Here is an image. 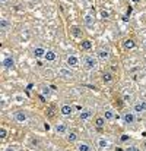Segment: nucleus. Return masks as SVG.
Instances as JSON below:
<instances>
[{
	"mask_svg": "<svg viewBox=\"0 0 146 151\" xmlns=\"http://www.w3.org/2000/svg\"><path fill=\"white\" fill-rule=\"evenodd\" d=\"M133 111H136V113H142V111H146V110H145V106H143V101H142V103H136V104L133 106Z\"/></svg>",
	"mask_w": 146,
	"mask_h": 151,
	"instance_id": "obj_18",
	"label": "nucleus"
},
{
	"mask_svg": "<svg viewBox=\"0 0 146 151\" xmlns=\"http://www.w3.org/2000/svg\"><path fill=\"white\" fill-rule=\"evenodd\" d=\"M124 151H135V145H130V147H127Z\"/></svg>",
	"mask_w": 146,
	"mask_h": 151,
	"instance_id": "obj_32",
	"label": "nucleus"
},
{
	"mask_svg": "<svg viewBox=\"0 0 146 151\" xmlns=\"http://www.w3.org/2000/svg\"><path fill=\"white\" fill-rule=\"evenodd\" d=\"M78 151H91V145L88 142L82 141V142L78 144Z\"/></svg>",
	"mask_w": 146,
	"mask_h": 151,
	"instance_id": "obj_17",
	"label": "nucleus"
},
{
	"mask_svg": "<svg viewBox=\"0 0 146 151\" xmlns=\"http://www.w3.org/2000/svg\"><path fill=\"white\" fill-rule=\"evenodd\" d=\"M6 1H7V0H0V3H6Z\"/></svg>",
	"mask_w": 146,
	"mask_h": 151,
	"instance_id": "obj_36",
	"label": "nucleus"
},
{
	"mask_svg": "<svg viewBox=\"0 0 146 151\" xmlns=\"http://www.w3.org/2000/svg\"><path fill=\"white\" fill-rule=\"evenodd\" d=\"M101 16H102V18H105V19H107V18H108V16H110V13H108V12H107V10H101Z\"/></svg>",
	"mask_w": 146,
	"mask_h": 151,
	"instance_id": "obj_28",
	"label": "nucleus"
},
{
	"mask_svg": "<svg viewBox=\"0 0 146 151\" xmlns=\"http://www.w3.org/2000/svg\"><path fill=\"white\" fill-rule=\"evenodd\" d=\"M56 57H57V56H56V53H54V51L47 50V54H46V57H44V59H46L47 62H54V60H56Z\"/></svg>",
	"mask_w": 146,
	"mask_h": 151,
	"instance_id": "obj_20",
	"label": "nucleus"
},
{
	"mask_svg": "<svg viewBox=\"0 0 146 151\" xmlns=\"http://www.w3.org/2000/svg\"><path fill=\"white\" fill-rule=\"evenodd\" d=\"M54 131H56L58 135H66V134H67V126H66L64 123H57V125L54 126Z\"/></svg>",
	"mask_w": 146,
	"mask_h": 151,
	"instance_id": "obj_11",
	"label": "nucleus"
},
{
	"mask_svg": "<svg viewBox=\"0 0 146 151\" xmlns=\"http://www.w3.org/2000/svg\"><path fill=\"white\" fill-rule=\"evenodd\" d=\"M135 46H136V43L133 41V40H124L123 41V47L126 49V50H132V49H135Z\"/></svg>",
	"mask_w": 146,
	"mask_h": 151,
	"instance_id": "obj_16",
	"label": "nucleus"
},
{
	"mask_svg": "<svg viewBox=\"0 0 146 151\" xmlns=\"http://www.w3.org/2000/svg\"><path fill=\"white\" fill-rule=\"evenodd\" d=\"M104 117H105L107 122L114 120V119H115V113H114V110H111V109H105V111H104Z\"/></svg>",
	"mask_w": 146,
	"mask_h": 151,
	"instance_id": "obj_12",
	"label": "nucleus"
},
{
	"mask_svg": "<svg viewBox=\"0 0 146 151\" xmlns=\"http://www.w3.org/2000/svg\"><path fill=\"white\" fill-rule=\"evenodd\" d=\"M80 47H82V50H91L92 49V43L89 40H83L80 43Z\"/></svg>",
	"mask_w": 146,
	"mask_h": 151,
	"instance_id": "obj_21",
	"label": "nucleus"
},
{
	"mask_svg": "<svg viewBox=\"0 0 146 151\" xmlns=\"http://www.w3.org/2000/svg\"><path fill=\"white\" fill-rule=\"evenodd\" d=\"M91 116H92V110H89V109H85V110H82L79 113V119L80 120H88Z\"/></svg>",
	"mask_w": 146,
	"mask_h": 151,
	"instance_id": "obj_14",
	"label": "nucleus"
},
{
	"mask_svg": "<svg viewBox=\"0 0 146 151\" xmlns=\"http://www.w3.org/2000/svg\"><path fill=\"white\" fill-rule=\"evenodd\" d=\"M60 113H61L63 116H70V114L73 113V107H72L70 104H63L61 109H60Z\"/></svg>",
	"mask_w": 146,
	"mask_h": 151,
	"instance_id": "obj_10",
	"label": "nucleus"
},
{
	"mask_svg": "<svg viewBox=\"0 0 146 151\" xmlns=\"http://www.w3.org/2000/svg\"><path fill=\"white\" fill-rule=\"evenodd\" d=\"M102 79H104V82H111L113 81V75L111 73H104Z\"/></svg>",
	"mask_w": 146,
	"mask_h": 151,
	"instance_id": "obj_25",
	"label": "nucleus"
},
{
	"mask_svg": "<svg viewBox=\"0 0 146 151\" xmlns=\"http://www.w3.org/2000/svg\"><path fill=\"white\" fill-rule=\"evenodd\" d=\"M143 148H145V151H146V141L143 142Z\"/></svg>",
	"mask_w": 146,
	"mask_h": 151,
	"instance_id": "obj_34",
	"label": "nucleus"
},
{
	"mask_svg": "<svg viewBox=\"0 0 146 151\" xmlns=\"http://www.w3.org/2000/svg\"><path fill=\"white\" fill-rule=\"evenodd\" d=\"M13 99H15V103H18V104H24L25 103V97L22 94H16Z\"/></svg>",
	"mask_w": 146,
	"mask_h": 151,
	"instance_id": "obj_24",
	"label": "nucleus"
},
{
	"mask_svg": "<svg viewBox=\"0 0 146 151\" xmlns=\"http://www.w3.org/2000/svg\"><path fill=\"white\" fill-rule=\"evenodd\" d=\"M32 54H34L35 59H44L46 54H47V50H46L44 47H35L34 51H32Z\"/></svg>",
	"mask_w": 146,
	"mask_h": 151,
	"instance_id": "obj_8",
	"label": "nucleus"
},
{
	"mask_svg": "<svg viewBox=\"0 0 146 151\" xmlns=\"http://www.w3.org/2000/svg\"><path fill=\"white\" fill-rule=\"evenodd\" d=\"M66 139L69 141V142H78V139H79V137H78V134L75 132V131H70V132H67L66 134Z\"/></svg>",
	"mask_w": 146,
	"mask_h": 151,
	"instance_id": "obj_13",
	"label": "nucleus"
},
{
	"mask_svg": "<svg viewBox=\"0 0 146 151\" xmlns=\"http://www.w3.org/2000/svg\"><path fill=\"white\" fill-rule=\"evenodd\" d=\"M105 122H107V120H105V117H104V116H99V117L95 119V125H97L98 128H102V126L105 125Z\"/></svg>",
	"mask_w": 146,
	"mask_h": 151,
	"instance_id": "obj_22",
	"label": "nucleus"
},
{
	"mask_svg": "<svg viewBox=\"0 0 146 151\" xmlns=\"http://www.w3.org/2000/svg\"><path fill=\"white\" fill-rule=\"evenodd\" d=\"M129 138H130V137H129V135H123V137H121V138H120V139H121V141H123V142H124V141H127V139H129Z\"/></svg>",
	"mask_w": 146,
	"mask_h": 151,
	"instance_id": "obj_30",
	"label": "nucleus"
},
{
	"mask_svg": "<svg viewBox=\"0 0 146 151\" xmlns=\"http://www.w3.org/2000/svg\"><path fill=\"white\" fill-rule=\"evenodd\" d=\"M6 137H7V131H6V128H3V126H1V128H0V138H1V139H4Z\"/></svg>",
	"mask_w": 146,
	"mask_h": 151,
	"instance_id": "obj_26",
	"label": "nucleus"
},
{
	"mask_svg": "<svg viewBox=\"0 0 146 151\" xmlns=\"http://www.w3.org/2000/svg\"><path fill=\"white\" fill-rule=\"evenodd\" d=\"M13 119H15L18 123H26V120H28V114H26V111H24V110H18V111H15Z\"/></svg>",
	"mask_w": 146,
	"mask_h": 151,
	"instance_id": "obj_3",
	"label": "nucleus"
},
{
	"mask_svg": "<svg viewBox=\"0 0 146 151\" xmlns=\"http://www.w3.org/2000/svg\"><path fill=\"white\" fill-rule=\"evenodd\" d=\"M97 57H98V60H101V62H107L108 59H110V50L105 47H101V49H98L97 51Z\"/></svg>",
	"mask_w": 146,
	"mask_h": 151,
	"instance_id": "obj_4",
	"label": "nucleus"
},
{
	"mask_svg": "<svg viewBox=\"0 0 146 151\" xmlns=\"http://www.w3.org/2000/svg\"><path fill=\"white\" fill-rule=\"evenodd\" d=\"M44 129H46V131H50V129H51V128H50V125H48V123H44Z\"/></svg>",
	"mask_w": 146,
	"mask_h": 151,
	"instance_id": "obj_33",
	"label": "nucleus"
},
{
	"mask_svg": "<svg viewBox=\"0 0 146 151\" xmlns=\"http://www.w3.org/2000/svg\"><path fill=\"white\" fill-rule=\"evenodd\" d=\"M132 1H133V3H137V1H140V0H132Z\"/></svg>",
	"mask_w": 146,
	"mask_h": 151,
	"instance_id": "obj_35",
	"label": "nucleus"
},
{
	"mask_svg": "<svg viewBox=\"0 0 146 151\" xmlns=\"http://www.w3.org/2000/svg\"><path fill=\"white\" fill-rule=\"evenodd\" d=\"M9 25H10V24H9V21H7V19H4V18H1V19H0V28H1V29H7V28H9Z\"/></svg>",
	"mask_w": 146,
	"mask_h": 151,
	"instance_id": "obj_23",
	"label": "nucleus"
},
{
	"mask_svg": "<svg viewBox=\"0 0 146 151\" xmlns=\"http://www.w3.org/2000/svg\"><path fill=\"white\" fill-rule=\"evenodd\" d=\"M41 93H43V96H47V97H48L50 96V87H46V85H44V87L41 88Z\"/></svg>",
	"mask_w": 146,
	"mask_h": 151,
	"instance_id": "obj_27",
	"label": "nucleus"
},
{
	"mask_svg": "<svg viewBox=\"0 0 146 151\" xmlns=\"http://www.w3.org/2000/svg\"><path fill=\"white\" fill-rule=\"evenodd\" d=\"M1 65H3L4 69H13V68H15V59H13L12 56H6V57L3 59Z\"/></svg>",
	"mask_w": 146,
	"mask_h": 151,
	"instance_id": "obj_7",
	"label": "nucleus"
},
{
	"mask_svg": "<svg viewBox=\"0 0 146 151\" xmlns=\"http://www.w3.org/2000/svg\"><path fill=\"white\" fill-rule=\"evenodd\" d=\"M4 151H18V150H16V148H13V147H6Z\"/></svg>",
	"mask_w": 146,
	"mask_h": 151,
	"instance_id": "obj_31",
	"label": "nucleus"
},
{
	"mask_svg": "<svg viewBox=\"0 0 146 151\" xmlns=\"http://www.w3.org/2000/svg\"><path fill=\"white\" fill-rule=\"evenodd\" d=\"M83 21H85V25H88V27H92L95 24V18H94L92 13H86L85 18H83Z\"/></svg>",
	"mask_w": 146,
	"mask_h": 151,
	"instance_id": "obj_15",
	"label": "nucleus"
},
{
	"mask_svg": "<svg viewBox=\"0 0 146 151\" xmlns=\"http://www.w3.org/2000/svg\"><path fill=\"white\" fill-rule=\"evenodd\" d=\"M123 99H124V101H126V103H130V101H132V96H130V94H126Z\"/></svg>",
	"mask_w": 146,
	"mask_h": 151,
	"instance_id": "obj_29",
	"label": "nucleus"
},
{
	"mask_svg": "<svg viewBox=\"0 0 146 151\" xmlns=\"http://www.w3.org/2000/svg\"><path fill=\"white\" fill-rule=\"evenodd\" d=\"M58 76H61L63 79H72L73 72L70 70V68H60L58 69Z\"/></svg>",
	"mask_w": 146,
	"mask_h": 151,
	"instance_id": "obj_5",
	"label": "nucleus"
},
{
	"mask_svg": "<svg viewBox=\"0 0 146 151\" xmlns=\"http://www.w3.org/2000/svg\"><path fill=\"white\" fill-rule=\"evenodd\" d=\"M83 68L86 70H95L98 68V57H94V56H85L83 57Z\"/></svg>",
	"mask_w": 146,
	"mask_h": 151,
	"instance_id": "obj_1",
	"label": "nucleus"
},
{
	"mask_svg": "<svg viewBox=\"0 0 146 151\" xmlns=\"http://www.w3.org/2000/svg\"><path fill=\"white\" fill-rule=\"evenodd\" d=\"M72 35L73 37H76V38H79V37H82V29L79 28V27H72Z\"/></svg>",
	"mask_w": 146,
	"mask_h": 151,
	"instance_id": "obj_19",
	"label": "nucleus"
},
{
	"mask_svg": "<svg viewBox=\"0 0 146 151\" xmlns=\"http://www.w3.org/2000/svg\"><path fill=\"white\" fill-rule=\"evenodd\" d=\"M66 63L69 65V68H79V65H80L79 59H78L75 54H70V56H67V60H66Z\"/></svg>",
	"mask_w": 146,
	"mask_h": 151,
	"instance_id": "obj_6",
	"label": "nucleus"
},
{
	"mask_svg": "<svg viewBox=\"0 0 146 151\" xmlns=\"http://www.w3.org/2000/svg\"><path fill=\"white\" fill-rule=\"evenodd\" d=\"M145 44H146V41H145Z\"/></svg>",
	"mask_w": 146,
	"mask_h": 151,
	"instance_id": "obj_37",
	"label": "nucleus"
},
{
	"mask_svg": "<svg viewBox=\"0 0 146 151\" xmlns=\"http://www.w3.org/2000/svg\"><path fill=\"white\" fill-rule=\"evenodd\" d=\"M121 120H123V123H124V125H133V123H135V120H136L135 113H133V111H124V113H123V116H121Z\"/></svg>",
	"mask_w": 146,
	"mask_h": 151,
	"instance_id": "obj_2",
	"label": "nucleus"
},
{
	"mask_svg": "<svg viewBox=\"0 0 146 151\" xmlns=\"http://www.w3.org/2000/svg\"><path fill=\"white\" fill-rule=\"evenodd\" d=\"M97 147L99 150H107V148L110 147V141H108L107 138H99L97 141Z\"/></svg>",
	"mask_w": 146,
	"mask_h": 151,
	"instance_id": "obj_9",
	"label": "nucleus"
}]
</instances>
